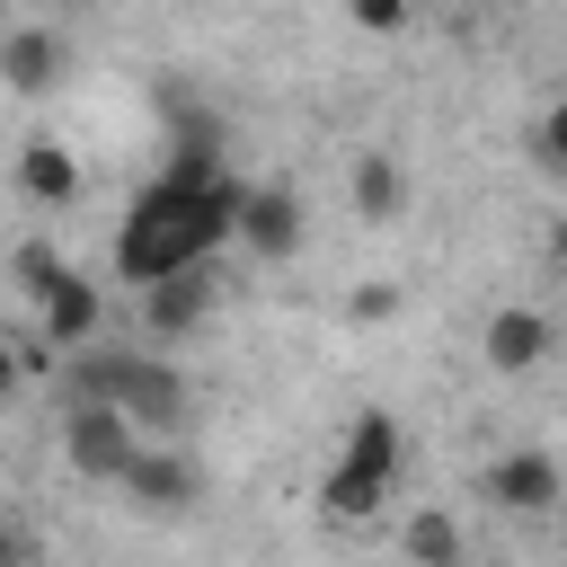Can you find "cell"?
<instances>
[{
    "instance_id": "20",
    "label": "cell",
    "mask_w": 567,
    "mask_h": 567,
    "mask_svg": "<svg viewBox=\"0 0 567 567\" xmlns=\"http://www.w3.org/2000/svg\"><path fill=\"white\" fill-rule=\"evenodd\" d=\"M0 567H27V540H18L9 523H0Z\"/></svg>"
},
{
    "instance_id": "19",
    "label": "cell",
    "mask_w": 567,
    "mask_h": 567,
    "mask_svg": "<svg viewBox=\"0 0 567 567\" xmlns=\"http://www.w3.org/2000/svg\"><path fill=\"white\" fill-rule=\"evenodd\" d=\"M18 381H27V372H18V337L0 328V399H18Z\"/></svg>"
},
{
    "instance_id": "18",
    "label": "cell",
    "mask_w": 567,
    "mask_h": 567,
    "mask_svg": "<svg viewBox=\"0 0 567 567\" xmlns=\"http://www.w3.org/2000/svg\"><path fill=\"white\" fill-rule=\"evenodd\" d=\"M346 310H354V319L372 328V319H390V310H399V284H363V292H354Z\"/></svg>"
},
{
    "instance_id": "12",
    "label": "cell",
    "mask_w": 567,
    "mask_h": 567,
    "mask_svg": "<svg viewBox=\"0 0 567 567\" xmlns=\"http://www.w3.org/2000/svg\"><path fill=\"white\" fill-rule=\"evenodd\" d=\"M346 195H354V221H399V213H408V168H399V159L372 142V151H354Z\"/></svg>"
},
{
    "instance_id": "2",
    "label": "cell",
    "mask_w": 567,
    "mask_h": 567,
    "mask_svg": "<svg viewBox=\"0 0 567 567\" xmlns=\"http://www.w3.org/2000/svg\"><path fill=\"white\" fill-rule=\"evenodd\" d=\"M62 372H71V399H97V408H115L133 434L142 425H186V408H195V381L168 363V354H97V346H80V354H62Z\"/></svg>"
},
{
    "instance_id": "10",
    "label": "cell",
    "mask_w": 567,
    "mask_h": 567,
    "mask_svg": "<svg viewBox=\"0 0 567 567\" xmlns=\"http://www.w3.org/2000/svg\"><path fill=\"white\" fill-rule=\"evenodd\" d=\"M478 346H487V363H496L505 381H523V372H540V363L558 354V319H549V310H532V301H505V310L487 319V337H478Z\"/></svg>"
},
{
    "instance_id": "15",
    "label": "cell",
    "mask_w": 567,
    "mask_h": 567,
    "mask_svg": "<svg viewBox=\"0 0 567 567\" xmlns=\"http://www.w3.org/2000/svg\"><path fill=\"white\" fill-rule=\"evenodd\" d=\"M523 142H532V168H540V177L558 186V177H567V106H540Z\"/></svg>"
},
{
    "instance_id": "7",
    "label": "cell",
    "mask_w": 567,
    "mask_h": 567,
    "mask_svg": "<svg viewBox=\"0 0 567 567\" xmlns=\"http://www.w3.org/2000/svg\"><path fill=\"white\" fill-rule=\"evenodd\" d=\"M478 496H487L496 514H523V523H540V514H558V496H567V470H558V452L523 443V452H496V461H487Z\"/></svg>"
},
{
    "instance_id": "1",
    "label": "cell",
    "mask_w": 567,
    "mask_h": 567,
    "mask_svg": "<svg viewBox=\"0 0 567 567\" xmlns=\"http://www.w3.org/2000/svg\"><path fill=\"white\" fill-rule=\"evenodd\" d=\"M168 115H177L168 168L124 204L115 248H106L115 284H133V292L159 284V275L213 266V257L230 248V221H239V177H230V159H221V124H213L186 89H168Z\"/></svg>"
},
{
    "instance_id": "5",
    "label": "cell",
    "mask_w": 567,
    "mask_h": 567,
    "mask_svg": "<svg viewBox=\"0 0 567 567\" xmlns=\"http://www.w3.org/2000/svg\"><path fill=\"white\" fill-rule=\"evenodd\" d=\"M133 443H142V434H133L115 408H97V399H71V408H62V461H71V478L115 487L124 461H133Z\"/></svg>"
},
{
    "instance_id": "6",
    "label": "cell",
    "mask_w": 567,
    "mask_h": 567,
    "mask_svg": "<svg viewBox=\"0 0 567 567\" xmlns=\"http://www.w3.org/2000/svg\"><path fill=\"white\" fill-rule=\"evenodd\" d=\"M97 328H106V292L80 275V266H62L44 292H35V346L62 363V354H80V346H97Z\"/></svg>"
},
{
    "instance_id": "11",
    "label": "cell",
    "mask_w": 567,
    "mask_h": 567,
    "mask_svg": "<svg viewBox=\"0 0 567 567\" xmlns=\"http://www.w3.org/2000/svg\"><path fill=\"white\" fill-rule=\"evenodd\" d=\"M62 71H71V44L53 27H9L0 35V89L9 97H53Z\"/></svg>"
},
{
    "instance_id": "3",
    "label": "cell",
    "mask_w": 567,
    "mask_h": 567,
    "mask_svg": "<svg viewBox=\"0 0 567 567\" xmlns=\"http://www.w3.org/2000/svg\"><path fill=\"white\" fill-rule=\"evenodd\" d=\"M399 461H408L399 416H390V408H363V416L346 425L337 470L319 478V514H328V523H372V514L390 505V487H399Z\"/></svg>"
},
{
    "instance_id": "16",
    "label": "cell",
    "mask_w": 567,
    "mask_h": 567,
    "mask_svg": "<svg viewBox=\"0 0 567 567\" xmlns=\"http://www.w3.org/2000/svg\"><path fill=\"white\" fill-rule=\"evenodd\" d=\"M346 9H354L363 35H399V27H408V0H346Z\"/></svg>"
},
{
    "instance_id": "14",
    "label": "cell",
    "mask_w": 567,
    "mask_h": 567,
    "mask_svg": "<svg viewBox=\"0 0 567 567\" xmlns=\"http://www.w3.org/2000/svg\"><path fill=\"white\" fill-rule=\"evenodd\" d=\"M399 549H408L416 567H461V523H452L443 505H416V514L399 523Z\"/></svg>"
},
{
    "instance_id": "8",
    "label": "cell",
    "mask_w": 567,
    "mask_h": 567,
    "mask_svg": "<svg viewBox=\"0 0 567 567\" xmlns=\"http://www.w3.org/2000/svg\"><path fill=\"white\" fill-rule=\"evenodd\" d=\"M213 310H221V275H213V266H186V275H159V284H142V328H151L159 346L195 337Z\"/></svg>"
},
{
    "instance_id": "17",
    "label": "cell",
    "mask_w": 567,
    "mask_h": 567,
    "mask_svg": "<svg viewBox=\"0 0 567 567\" xmlns=\"http://www.w3.org/2000/svg\"><path fill=\"white\" fill-rule=\"evenodd\" d=\"M53 275H62V257H53L44 239H27V248H18V284H27V292H44Z\"/></svg>"
},
{
    "instance_id": "4",
    "label": "cell",
    "mask_w": 567,
    "mask_h": 567,
    "mask_svg": "<svg viewBox=\"0 0 567 567\" xmlns=\"http://www.w3.org/2000/svg\"><path fill=\"white\" fill-rule=\"evenodd\" d=\"M310 239V204H301V186H239V221H230V248H248V257H266V266H284L292 248Z\"/></svg>"
},
{
    "instance_id": "21",
    "label": "cell",
    "mask_w": 567,
    "mask_h": 567,
    "mask_svg": "<svg viewBox=\"0 0 567 567\" xmlns=\"http://www.w3.org/2000/svg\"><path fill=\"white\" fill-rule=\"evenodd\" d=\"M71 9H80V0H71Z\"/></svg>"
},
{
    "instance_id": "9",
    "label": "cell",
    "mask_w": 567,
    "mask_h": 567,
    "mask_svg": "<svg viewBox=\"0 0 567 567\" xmlns=\"http://www.w3.org/2000/svg\"><path fill=\"white\" fill-rule=\"evenodd\" d=\"M124 505H142V514H186L195 496H204V470L186 461V452H168V443H133V461H124Z\"/></svg>"
},
{
    "instance_id": "13",
    "label": "cell",
    "mask_w": 567,
    "mask_h": 567,
    "mask_svg": "<svg viewBox=\"0 0 567 567\" xmlns=\"http://www.w3.org/2000/svg\"><path fill=\"white\" fill-rule=\"evenodd\" d=\"M18 195H27V204H80V159H71V142L35 133V142L18 151Z\"/></svg>"
}]
</instances>
